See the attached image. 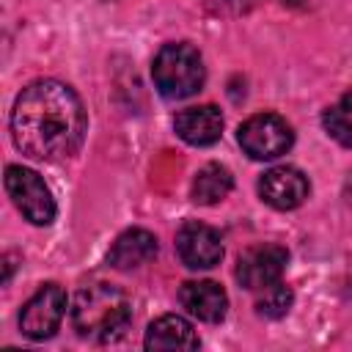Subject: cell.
<instances>
[{
    "label": "cell",
    "mask_w": 352,
    "mask_h": 352,
    "mask_svg": "<svg viewBox=\"0 0 352 352\" xmlns=\"http://www.w3.org/2000/svg\"><path fill=\"white\" fill-rule=\"evenodd\" d=\"M88 116L74 94L60 80H36L14 102L11 138L14 146L41 162H58L82 146Z\"/></svg>",
    "instance_id": "cell-1"
},
{
    "label": "cell",
    "mask_w": 352,
    "mask_h": 352,
    "mask_svg": "<svg viewBox=\"0 0 352 352\" xmlns=\"http://www.w3.org/2000/svg\"><path fill=\"white\" fill-rule=\"evenodd\" d=\"M132 319L129 297L113 283H91L74 294L72 327L91 341H113Z\"/></svg>",
    "instance_id": "cell-2"
},
{
    "label": "cell",
    "mask_w": 352,
    "mask_h": 352,
    "mask_svg": "<svg viewBox=\"0 0 352 352\" xmlns=\"http://www.w3.org/2000/svg\"><path fill=\"white\" fill-rule=\"evenodd\" d=\"M151 77H154V85L162 96L187 99L204 88V80H206L204 58L192 44H184V41L165 44L154 55Z\"/></svg>",
    "instance_id": "cell-3"
},
{
    "label": "cell",
    "mask_w": 352,
    "mask_h": 352,
    "mask_svg": "<svg viewBox=\"0 0 352 352\" xmlns=\"http://www.w3.org/2000/svg\"><path fill=\"white\" fill-rule=\"evenodd\" d=\"M6 192L28 223L50 226L55 220V198L36 170L22 168V165H8L6 168Z\"/></svg>",
    "instance_id": "cell-4"
},
{
    "label": "cell",
    "mask_w": 352,
    "mask_h": 352,
    "mask_svg": "<svg viewBox=\"0 0 352 352\" xmlns=\"http://www.w3.org/2000/svg\"><path fill=\"white\" fill-rule=\"evenodd\" d=\"M294 143V132L286 124V118L275 113H258L250 116L239 126V146L250 160H275L286 154Z\"/></svg>",
    "instance_id": "cell-5"
},
{
    "label": "cell",
    "mask_w": 352,
    "mask_h": 352,
    "mask_svg": "<svg viewBox=\"0 0 352 352\" xmlns=\"http://www.w3.org/2000/svg\"><path fill=\"white\" fill-rule=\"evenodd\" d=\"M66 314V292L58 283H41L19 311V330L33 341L50 338Z\"/></svg>",
    "instance_id": "cell-6"
},
{
    "label": "cell",
    "mask_w": 352,
    "mask_h": 352,
    "mask_svg": "<svg viewBox=\"0 0 352 352\" xmlns=\"http://www.w3.org/2000/svg\"><path fill=\"white\" fill-rule=\"evenodd\" d=\"M286 261H289L286 248L272 245V242L253 245V248H248L236 258V272L234 275H236L239 286H245L248 292H256L258 294L261 289H267V286H272V283L280 280V275L286 270Z\"/></svg>",
    "instance_id": "cell-7"
},
{
    "label": "cell",
    "mask_w": 352,
    "mask_h": 352,
    "mask_svg": "<svg viewBox=\"0 0 352 352\" xmlns=\"http://www.w3.org/2000/svg\"><path fill=\"white\" fill-rule=\"evenodd\" d=\"M311 192V184L305 179V173L294 165H275L270 170L261 173L258 179V195L267 206L289 212L297 209Z\"/></svg>",
    "instance_id": "cell-8"
},
{
    "label": "cell",
    "mask_w": 352,
    "mask_h": 352,
    "mask_svg": "<svg viewBox=\"0 0 352 352\" xmlns=\"http://www.w3.org/2000/svg\"><path fill=\"white\" fill-rule=\"evenodd\" d=\"M176 253L190 270H212L223 261V242L212 226L190 220L176 234Z\"/></svg>",
    "instance_id": "cell-9"
},
{
    "label": "cell",
    "mask_w": 352,
    "mask_h": 352,
    "mask_svg": "<svg viewBox=\"0 0 352 352\" xmlns=\"http://www.w3.org/2000/svg\"><path fill=\"white\" fill-rule=\"evenodd\" d=\"M179 302L190 316L209 322V324L223 322L228 311V294L214 280H187L179 289Z\"/></svg>",
    "instance_id": "cell-10"
},
{
    "label": "cell",
    "mask_w": 352,
    "mask_h": 352,
    "mask_svg": "<svg viewBox=\"0 0 352 352\" xmlns=\"http://www.w3.org/2000/svg\"><path fill=\"white\" fill-rule=\"evenodd\" d=\"M173 129L190 146H212L223 135V113L214 104L187 107L173 118Z\"/></svg>",
    "instance_id": "cell-11"
},
{
    "label": "cell",
    "mask_w": 352,
    "mask_h": 352,
    "mask_svg": "<svg viewBox=\"0 0 352 352\" xmlns=\"http://www.w3.org/2000/svg\"><path fill=\"white\" fill-rule=\"evenodd\" d=\"M157 256V236L146 228H126L118 234L107 253V264L113 270H135Z\"/></svg>",
    "instance_id": "cell-12"
},
{
    "label": "cell",
    "mask_w": 352,
    "mask_h": 352,
    "mask_svg": "<svg viewBox=\"0 0 352 352\" xmlns=\"http://www.w3.org/2000/svg\"><path fill=\"white\" fill-rule=\"evenodd\" d=\"M198 344L201 341L195 327L179 314H165L154 319L143 338L146 349H198Z\"/></svg>",
    "instance_id": "cell-13"
},
{
    "label": "cell",
    "mask_w": 352,
    "mask_h": 352,
    "mask_svg": "<svg viewBox=\"0 0 352 352\" xmlns=\"http://www.w3.org/2000/svg\"><path fill=\"white\" fill-rule=\"evenodd\" d=\"M231 187H234L231 170L226 165H220V162H209L192 179V201L195 204H204V206L220 204L231 192Z\"/></svg>",
    "instance_id": "cell-14"
},
{
    "label": "cell",
    "mask_w": 352,
    "mask_h": 352,
    "mask_svg": "<svg viewBox=\"0 0 352 352\" xmlns=\"http://www.w3.org/2000/svg\"><path fill=\"white\" fill-rule=\"evenodd\" d=\"M322 124H324L327 135H330L336 143L352 148V91H346L336 104H330V107L324 110Z\"/></svg>",
    "instance_id": "cell-15"
},
{
    "label": "cell",
    "mask_w": 352,
    "mask_h": 352,
    "mask_svg": "<svg viewBox=\"0 0 352 352\" xmlns=\"http://www.w3.org/2000/svg\"><path fill=\"white\" fill-rule=\"evenodd\" d=\"M292 302H294L292 289H289L286 283H280V280H278V283H272V286H267V289H261V292H258L256 311H258L261 316H267V319H280V316H286V314H289Z\"/></svg>",
    "instance_id": "cell-16"
},
{
    "label": "cell",
    "mask_w": 352,
    "mask_h": 352,
    "mask_svg": "<svg viewBox=\"0 0 352 352\" xmlns=\"http://www.w3.org/2000/svg\"><path fill=\"white\" fill-rule=\"evenodd\" d=\"M346 195H349V201H352V179H349V187H346Z\"/></svg>",
    "instance_id": "cell-17"
}]
</instances>
